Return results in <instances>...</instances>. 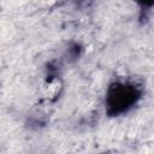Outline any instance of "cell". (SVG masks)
<instances>
[{"label":"cell","mask_w":154,"mask_h":154,"mask_svg":"<svg viewBox=\"0 0 154 154\" xmlns=\"http://www.w3.org/2000/svg\"><path fill=\"white\" fill-rule=\"evenodd\" d=\"M59 89H60V84L57 79H53L51 82H48L45 87V93L48 97H53L55 95H58L59 93Z\"/></svg>","instance_id":"1"}]
</instances>
